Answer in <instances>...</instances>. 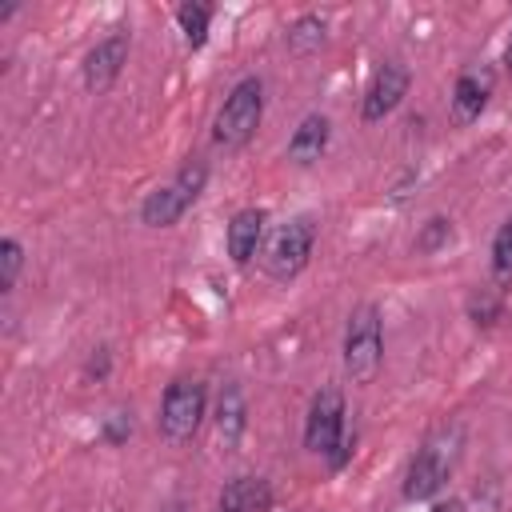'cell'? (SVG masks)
Wrapping results in <instances>:
<instances>
[{
  "label": "cell",
  "mask_w": 512,
  "mask_h": 512,
  "mask_svg": "<svg viewBox=\"0 0 512 512\" xmlns=\"http://www.w3.org/2000/svg\"><path fill=\"white\" fill-rule=\"evenodd\" d=\"M460 444H464V428L456 420L436 428L432 436H424V444L416 448V456L408 464L404 496L408 500H432L448 484V476H452V468L460 460Z\"/></svg>",
  "instance_id": "1"
},
{
  "label": "cell",
  "mask_w": 512,
  "mask_h": 512,
  "mask_svg": "<svg viewBox=\"0 0 512 512\" xmlns=\"http://www.w3.org/2000/svg\"><path fill=\"white\" fill-rule=\"evenodd\" d=\"M260 116H264V84H260V76H244L224 96V104H220V112L212 120V140L224 152H236L256 136Z\"/></svg>",
  "instance_id": "2"
},
{
  "label": "cell",
  "mask_w": 512,
  "mask_h": 512,
  "mask_svg": "<svg viewBox=\"0 0 512 512\" xmlns=\"http://www.w3.org/2000/svg\"><path fill=\"white\" fill-rule=\"evenodd\" d=\"M204 184H208V164H204V156H192V160L172 176V184H164V188H156V192L144 196L140 220H144L148 228H168V224H176V220L200 200Z\"/></svg>",
  "instance_id": "3"
},
{
  "label": "cell",
  "mask_w": 512,
  "mask_h": 512,
  "mask_svg": "<svg viewBox=\"0 0 512 512\" xmlns=\"http://www.w3.org/2000/svg\"><path fill=\"white\" fill-rule=\"evenodd\" d=\"M384 360V320L376 304H360L344 324V372L368 384Z\"/></svg>",
  "instance_id": "4"
},
{
  "label": "cell",
  "mask_w": 512,
  "mask_h": 512,
  "mask_svg": "<svg viewBox=\"0 0 512 512\" xmlns=\"http://www.w3.org/2000/svg\"><path fill=\"white\" fill-rule=\"evenodd\" d=\"M204 408H208V392L200 380H172L164 400H160V436L168 444H188L204 420Z\"/></svg>",
  "instance_id": "5"
},
{
  "label": "cell",
  "mask_w": 512,
  "mask_h": 512,
  "mask_svg": "<svg viewBox=\"0 0 512 512\" xmlns=\"http://www.w3.org/2000/svg\"><path fill=\"white\" fill-rule=\"evenodd\" d=\"M312 244H316V220H312V216L288 220V224L276 232V240H272V248H268V256H264L268 276L280 280V284L296 280V276L304 272L308 256H312Z\"/></svg>",
  "instance_id": "6"
},
{
  "label": "cell",
  "mask_w": 512,
  "mask_h": 512,
  "mask_svg": "<svg viewBox=\"0 0 512 512\" xmlns=\"http://www.w3.org/2000/svg\"><path fill=\"white\" fill-rule=\"evenodd\" d=\"M344 440V396L340 388H320L308 404V420H304V448L316 456H332L336 444Z\"/></svg>",
  "instance_id": "7"
},
{
  "label": "cell",
  "mask_w": 512,
  "mask_h": 512,
  "mask_svg": "<svg viewBox=\"0 0 512 512\" xmlns=\"http://www.w3.org/2000/svg\"><path fill=\"white\" fill-rule=\"evenodd\" d=\"M128 48H132L128 28H112L104 40H96V48L84 56V84H88L92 92L112 88L116 76H120L124 64H128Z\"/></svg>",
  "instance_id": "8"
},
{
  "label": "cell",
  "mask_w": 512,
  "mask_h": 512,
  "mask_svg": "<svg viewBox=\"0 0 512 512\" xmlns=\"http://www.w3.org/2000/svg\"><path fill=\"white\" fill-rule=\"evenodd\" d=\"M408 68L400 64V60H388V64H380L376 68V76H372V84H368V92H364V108H360V116H364V124H376V120H384L404 96H408Z\"/></svg>",
  "instance_id": "9"
},
{
  "label": "cell",
  "mask_w": 512,
  "mask_h": 512,
  "mask_svg": "<svg viewBox=\"0 0 512 512\" xmlns=\"http://www.w3.org/2000/svg\"><path fill=\"white\" fill-rule=\"evenodd\" d=\"M264 212L260 208H240L228 224V256L236 268H248L252 256L260 252V240H264Z\"/></svg>",
  "instance_id": "10"
},
{
  "label": "cell",
  "mask_w": 512,
  "mask_h": 512,
  "mask_svg": "<svg viewBox=\"0 0 512 512\" xmlns=\"http://www.w3.org/2000/svg\"><path fill=\"white\" fill-rule=\"evenodd\" d=\"M220 512H272V484L264 476H232L220 492Z\"/></svg>",
  "instance_id": "11"
},
{
  "label": "cell",
  "mask_w": 512,
  "mask_h": 512,
  "mask_svg": "<svg viewBox=\"0 0 512 512\" xmlns=\"http://www.w3.org/2000/svg\"><path fill=\"white\" fill-rule=\"evenodd\" d=\"M488 96H492V72H488V68L460 72V80H456V88H452V116H456L460 124L476 120V116L484 112Z\"/></svg>",
  "instance_id": "12"
},
{
  "label": "cell",
  "mask_w": 512,
  "mask_h": 512,
  "mask_svg": "<svg viewBox=\"0 0 512 512\" xmlns=\"http://www.w3.org/2000/svg\"><path fill=\"white\" fill-rule=\"evenodd\" d=\"M328 136H332L328 116L308 112V116L296 124L292 140H288V160H292V164H316V160L324 156V148H328Z\"/></svg>",
  "instance_id": "13"
},
{
  "label": "cell",
  "mask_w": 512,
  "mask_h": 512,
  "mask_svg": "<svg viewBox=\"0 0 512 512\" xmlns=\"http://www.w3.org/2000/svg\"><path fill=\"white\" fill-rule=\"evenodd\" d=\"M216 432L224 440V448H232L244 432V392L236 380H228L220 388V400H216Z\"/></svg>",
  "instance_id": "14"
},
{
  "label": "cell",
  "mask_w": 512,
  "mask_h": 512,
  "mask_svg": "<svg viewBox=\"0 0 512 512\" xmlns=\"http://www.w3.org/2000/svg\"><path fill=\"white\" fill-rule=\"evenodd\" d=\"M324 36H328V24H324V16H316V12H304V16H296V20H292V28H288V52H296V56H308V52H316V48L324 44Z\"/></svg>",
  "instance_id": "15"
},
{
  "label": "cell",
  "mask_w": 512,
  "mask_h": 512,
  "mask_svg": "<svg viewBox=\"0 0 512 512\" xmlns=\"http://www.w3.org/2000/svg\"><path fill=\"white\" fill-rule=\"evenodd\" d=\"M176 24H180L188 48H204V40H208V24H212V4H200V0L180 4V8H176Z\"/></svg>",
  "instance_id": "16"
},
{
  "label": "cell",
  "mask_w": 512,
  "mask_h": 512,
  "mask_svg": "<svg viewBox=\"0 0 512 512\" xmlns=\"http://www.w3.org/2000/svg\"><path fill=\"white\" fill-rule=\"evenodd\" d=\"M492 272H496V280H512V216L496 228V240H492Z\"/></svg>",
  "instance_id": "17"
},
{
  "label": "cell",
  "mask_w": 512,
  "mask_h": 512,
  "mask_svg": "<svg viewBox=\"0 0 512 512\" xmlns=\"http://www.w3.org/2000/svg\"><path fill=\"white\" fill-rule=\"evenodd\" d=\"M20 264H24V248H20V240H16V236H4V240H0V292H12Z\"/></svg>",
  "instance_id": "18"
},
{
  "label": "cell",
  "mask_w": 512,
  "mask_h": 512,
  "mask_svg": "<svg viewBox=\"0 0 512 512\" xmlns=\"http://www.w3.org/2000/svg\"><path fill=\"white\" fill-rule=\"evenodd\" d=\"M448 240H452V220L432 216V220L424 224V232L416 236V252H440Z\"/></svg>",
  "instance_id": "19"
},
{
  "label": "cell",
  "mask_w": 512,
  "mask_h": 512,
  "mask_svg": "<svg viewBox=\"0 0 512 512\" xmlns=\"http://www.w3.org/2000/svg\"><path fill=\"white\" fill-rule=\"evenodd\" d=\"M468 316L476 328H492L500 316V296L492 288H480V296H472V304H468Z\"/></svg>",
  "instance_id": "20"
},
{
  "label": "cell",
  "mask_w": 512,
  "mask_h": 512,
  "mask_svg": "<svg viewBox=\"0 0 512 512\" xmlns=\"http://www.w3.org/2000/svg\"><path fill=\"white\" fill-rule=\"evenodd\" d=\"M108 444H124L128 436H132V416L128 412H112V416H104V432H100Z\"/></svg>",
  "instance_id": "21"
},
{
  "label": "cell",
  "mask_w": 512,
  "mask_h": 512,
  "mask_svg": "<svg viewBox=\"0 0 512 512\" xmlns=\"http://www.w3.org/2000/svg\"><path fill=\"white\" fill-rule=\"evenodd\" d=\"M108 368H112L108 348H96V352L88 356V364H84V376H88V380H92V376H96V380H104V376H108Z\"/></svg>",
  "instance_id": "22"
},
{
  "label": "cell",
  "mask_w": 512,
  "mask_h": 512,
  "mask_svg": "<svg viewBox=\"0 0 512 512\" xmlns=\"http://www.w3.org/2000/svg\"><path fill=\"white\" fill-rule=\"evenodd\" d=\"M432 512H464V504L460 500H448V504H436Z\"/></svg>",
  "instance_id": "23"
},
{
  "label": "cell",
  "mask_w": 512,
  "mask_h": 512,
  "mask_svg": "<svg viewBox=\"0 0 512 512\" xmlns=\"http://www.w3.org/2000/svg\"><path fill=\"white\" fill-rule=\"evenodd\" d=\"M504 68L512 72V36H508V48H504Z\"/></svg>",
  "instance_id": "24"
}]
</instances>
